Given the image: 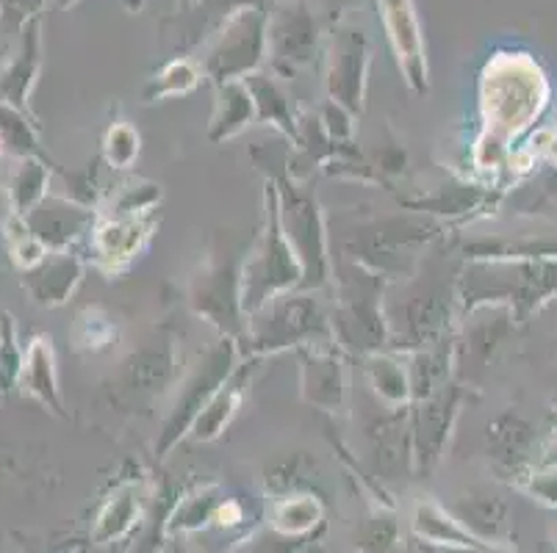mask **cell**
Returning a JSON list of instances; mask_svg holds the SVG:
<instances>
[{
    "instance_id": "277c9868",
    "label": "cell",
    "mask_w": 557,
    "mask_h": 553,
    "mask_svg": "<svg viewBox=\"0 0 557 553\" xmlns=\"http://www.w3.org/2000/svg\"><path fill=\"white\" fill-rule=\"evenodd\" d=\"M267 42L275 45L277 59L306 61L308 48L313 42V25L306 9H297L292 3L286 9H281L275 23H267Z\"/></svg>"
},
{
    "instance_id": "30bf717a",
    "label": "cell",
    "mask_w": 557,
    "mask_h": 553,
    "mask_svg": "<svg viewBox=\"0 0 557 553\" xmlns=\"http://www.w3.org/2000/svg\"><path fill=\"white\" fill-rule=\"evenodd\" d=\"M67 3H73V0H62V7H67Z\"/></svg>"
},
{
    "instance_id": "7a4b0ae2",
    "label": "cell",
    "mask_w": 557,
    "mask_h": 553,
    "mask_svg": "<svg viewBox=\"0 0 557 553\" xmlns=\"http://www.w3.org/2000/svg\"><path fill=\"white\" fill-rule=\"evenodd\" d=\"M263 45H267V20L258 9H245L225 25V34L209 59V70L216 80L231 84L261 61Z\"/></svg>"
},
{
    "instance_id": "ba28073f",
    "label": "cell",
    "mask_w": 557,
    "mask_h": 553,
    "mask_svg": "<svg viewBox=\"0 0 557 553\" xmlns=\"http://www.w3.org/2000/svg\"><path fill=\"white\" fill-rule=\"evenodd\" d=\"M106 152H109V161L120 169L134 164L136 152H139V136L128 128V125H114L109 130V139H106Z\"/></svg>"
},
{
    "instance_id": "9c48e42d",
    "label": "cell",
    "mask_w": 557,
    "mask_h": 553,
    "mask_svg": "<svg viewBox=\"0 0 557 553\" xmlns=\"http://www.w3.org/2000/svg\"><path fill=\"white\" fill-rule=\"evenodd\" d=\"M546 465H552V468H555V465H557V443L549 449V456H546Z\"/></svg>"
},
{
    "instance_id": "5b68a950",
    "label": "cell",
    "mask_w": 557,
    "mask_h": 553,
    "mask_svg": "<svg viewBox=\"0 0 557 553\" xmlns=\"http://www.w3.org/2000/svg\"><path fill=\"white\" fill-rule=\"evenodd\" d=\"M148 232L150 225H145L136 216H125V219L109 222V225L100 227L98 236H95V247H98V255L109 266H120V263L131 261L139 252Z\"/></svg>"
},
{
    "instance_id": "3957f363",
    "label": "cell",
    "mask_w": 557,
    "mask_h": 553,
    "mask_svg": "<svg viewBox=\"0 0 557 553\" xmlns=\"http://www.w3.org/2000/svg\"><path fill=\"white\" fill-rule=\"evenodd\" d=\"M386 20L388 39L399 59L405 78L417 91L428 89V64H424L422 28H419L417 12L410 0H377Z\"/></svg>"
},
{
    "instance_id": "52a82bcc",
    "label": "cell",
    "mask_w": 557,
    "mask_h": 553,
    "mask_svg": "<svg viewBox=\"0 0 557 553\" xmlns=\"http://www.w3.org/2000/svg\"><path fill=\"white\" fill-rule=\"evenodd\" d=\"M200 80V73L191 67L189 61H172L170 67L156 78V86L150 89V100L166 98V95H184V91L195 89Z\"/></svg>"
},
{
    "instance_id": "6da1fadb",
    "label": "cell",
    "mask_w": 557,
    "mask_h": 553,
    "mask_svg": "<svg viewBox=\"0 0 557 553\" xmlns=\"http://www.w3.org/2000/svg\"><path fill=\"white\" fill-rule=\"evenodd\" d=\"M549 100L544 70L527 53H499L483 73V114L494 144L503 147L510 136L541 114Z\"/></svg>"
},
{
    "instance_id": "8992f818",
    "label": "cell",
    "mask_w": 557,
    "mask_h": 553,
    "mask_svg": "<svg viewBox=\"0 0 557 553\" xmlns=\"http://www.w3.org/2000/svg\"><path fill=\"white\" fill-rule=\"evenodd\" d=\"M250 111H252V98H250V91H247V86L236 84V80L222 86L220 111H216L214 130H211V134H216L214 139L236 134V130L250 120Z\"/></svg>"
}]
</instances>
